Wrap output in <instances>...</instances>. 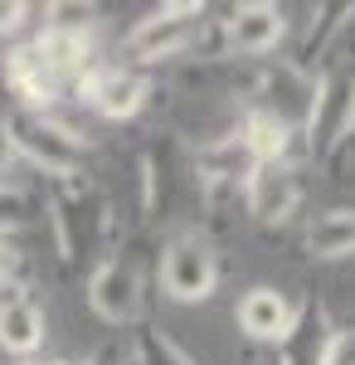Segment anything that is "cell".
I'll list each match as a JSON object with an SVG mask.
<instances>
[{"instance_id":"23","label":"cell","mask_w":355,"mask_h":365,"mask_svg":"<svg viewBox=\"0 0 355 365\" xmlns=\"http://www.w3.org/2000/svg\"><path fill=\"white\" fill-rule=\"evenodd\" d=\"M321 365H355V327H336V336H331Z\"/></svg>"},{"instance_id":"9","label":"cell","mask_w":355,"mask_h":365,"mask_svg":"<svg viewBox=\"0 0 355 365\" xmlns=\"http://www.w3.org/2000/svg\"><path fill=\"white\" fill-rule=\"evenodd\" d=\"M78 98L108 122H127L146 108V78L132 63H93L78 78Z\"/></svg>"},{"instance_id":"13","label":"cell","mask_w":355,"mask_h":365,"mask_svg":"<svg viewBox=\"0 0 355 365\" xmlns=\"http://www.w3.org/2000/svg\"><path fill=\"white\" fill-rule=\"evenodd\" d=\"M331 336H336V322H331L326 302L307 297L297 307V317H292V327H287V336L277 341V361L282 365H321Z\"/></svg>"},{"instance_id":"14","label":"cell","mask_w":355,"mask_h":365,"mask_svg":"<svg viewBox=\"0 0 355 365\" xmlns=\"http://www.w3.org/2000/svg\"><path fill=\"white\" fill-rule=\"evenodd\" d=\"M239 327H244V336L253 341H282L287 336V327H292V317L297 307L287 302V292L282 287H268V282H258V287H248L244 297H239Z\"/></svg>"},{"instance_id":"5","label":"cell","mask_w":355,"mask_h":365,"mask_svg":"<svg viewBox=\"0 0 355 365\" xmlns=\"http://www.w3.org/2000/svg\"><path fill=\"white\" fill-rule=\"evenodd\" d=\"M307 146L317 156H331L341 141L355 132V58L331 63L317 78V98H312V117H307Z\"/></svg>"},{"instance_id":"25","label":"cell","mask_w":355,"mask_h":365,"mask_svg":"<svg viewBox=\"0 0 355 365\" xmlns=\"http://www.w3.org/2000/svg\"><path fill=\"white\" fill-rule=\"evenodd\" d=\"M20 273V249L10 244V239H0V287H10Z\"/></svg>"},{"instance_id":"17","label":"cell","mask_w":355,"mask_h":365,"mask_svg":"<svg viewBox=\"0 0 355 365\" xmlns=\"http://www.w3.org/2000/svg\"><path fill=\"white\" fill-rule=\"evenodd\" d=\"M34 49H39V58L54 68L63 83H78L83 73L93 68V34H68V29L44 25V34L34 39Z\"/></svg>"},{"instance_id":"10","label":"cell","mask_w":355,"mask_h":365,"mask_svg":"<svg viewBox=\"0 0 355 365\" xmlns=\"http://www.w3.org/2000/svg\"><path fill=\"white\" fill-rule=\"evenodd\" d=\"M244 205L263 229H277V225H287V220L297 215L302 180L287 166H253L248 180H244Z\"/></svg>"},{"instance_id":"26","label":"cell","mask_w":355,"mask_h":365,"mask_svg":"<svg viewBox=\"0 0 355 365\" xmlns=\"http://www.w3.org/2000/svg\"><path fill=\"white\" fill-rule=\"evenodd\" d=\"M10 161H15V151H10V141H5V127H0V185H5V175H10Z\"/></svg>"},{"instance_id":"15","label":"cell","mask_w":355,"mask_h":365,"mask_svg":"<svg viewBox=\"0 0 355 365\" xmlns=\"http://www.w3.org/2000/svg\"><path fill=\"white\" fill-rule=\"evenodd\" d=\"M248 170H253V156L244 151L239 137H215L195 151V175H200V185L210 195L215 190H239L248 180Z\"/></svg>"},{"instance_id":"18","label":"cell","mask_w":355,"mask_h":365,"mask_svg":"<svg viewBox=\"0 0 355 365\" xmlns=\"http://www.w3.org/2000/svg\"><path fill=\"white\" fill-rule=\"evenodd\" d=\"M307 253L336 263V258H355V210H326L307 225Z\"/></svg>"},{"instance_id":"22","label":"cell","mask_w":355,"mask_h":365,"mask_svg":"<svg viewBox=\"0 0 355 365\" xmlns=\"http://www.w3.org/2000/svg\"><path fill=\"white\" fill-rule=\"evenodd\" d=\"M49 29H68V34H88L98 20V5H49Z\"/></svg>"},{"instance_id":"2","label":"cell","mask_w":355,"mask_h":365,"mask_svg":"<svg viewBox=\"0 0 355 365\" xmlns=\"http://www.w3.org/2000/svg\"><path fill=\"white\" fill-rule=\"evenodd\" d=\"M108 229L112 210L103 190H93L83 180H63V190H54V239L68 263H93V258L103 263Z\"/></svg>"},{"instance_id":"28","label":"cell","mask_w":355,"mask_h":365,"mask_svg":"<svg viewBox=\"0 0 355 365\" xmlns=\"http://www.w3.org/2000/svg\"><path fill=\"white\" fill-rule=\"evenodd\" d=\"M15 365H39V361H15ZM58 365H63V361H58Z\"/></svg>"},{"instance_id":"11","label":"cell","mask_w":355,"mask_h":365,"mask_svg":"<svg viewBox=\"0 0 355 365\" xmlns=\"http://www.w3.org/2000/svg\"><path fill=\"white\" fill-rule=\"evenodd\" d=\"M5 83L15 88V98H20L25 113H49V108L58 103V93L68 88L54 68L39 58L34 39H29V44H15V49L5 54Z\"/></svg>"},{"instance_id":"21","label":"cell","mask_w":355,"mask_h":365,"mask_svg":"<svg viewBox=\"0 0 355 365\" xmlns=\"http://www.w3.org/2000/svg\"><path fill=\"white\" fill-rule=\"evenodd\" d=\"M29 210H34L29 195L20 190V185H10V180H5V185H0V239H10L15 229H25L29 220H34Z\"/></svg>"},{"instance_id":"27","label":"cell","mask_w":355,"mask_h":365,"mask_svg":"<svg viewBox=\"0 0 355 365\" xmlns=\"http://www.w3.org/2000/svg\"><path fill=\"white\" fill-rule=\"evenodd\" d=\"M88 365H122V356H117V346H103V351H93Z\"/></svg>"},{"instance_id":"16","label":"cell","mask_w":355,"mask_h":365,"mask_svg":"<svg viewBox=\"0 0 355 365\" xmlns=\"http://www.w3.org/2000/svg\"><path fill=\"white\" fill-rule=\"evenodd\" d=\"M292 137H297V127H287L282 117L263 113V108H248L244 127H239V141H244L248 156H253V166H287Z\"/></svg>"},{"instance_id":"3","label":"cell","mask_w":355,"mask_h":365,"mask_svg":"<svg viewBox=\"0 0 355 365\" xmlns=\"http://www.w3.org/2000/svg\"><path fill=\"white\" fill-rule=\"evenodd\" d=\"M205 5L195 0H175V5H161L151 15H141L137 25L127 29L122 49L132 63H161V58H180L200 44V29H205Z\"/></svg>"},{"instance_id":"7","label":"cell","mask_w":355,"mask_h":365,"mask_svg":"<svg viewBox=\"0 0 355 365\" xmlns=\"http://www.w3.org/2000/svg\"><path fill=\"white\" fill-rule=\"evenodd\" d=\"M282 39H287V15L273 0H244L224 20V49H229V58L263 63L268 54H277Z\"/></svg>"},{"instance_id":"6","label":"cell","mask_w":355,"mask_h":365,"mask_svg":"<svg viewBox=\"0 0 355 365\" xmlns=\"http://www.w3.org/2000/svg\"><path fill=\"white\" fill-rule=\"evenodd\" d=\"M88 307L98 312L108 327H127L141 312V268L132 253H108L88 273Z\"/></svg>"},{"instance_id":"8","label":"cell","mask_w":355,"mask_h":365,"mask_svg":"<svg viewBox=\"0 0 355 365\" xmlns=\"http://www.w3.org/2000/svg\"><path fill=\"white\" fill-rule=\"evenodd\" d=\"M312 98H317V78L297 68L292 58H277V63H258V93H253V108L282 117L287 127H307L312 117Z\"/></svg>"},{"instance_id":"24","label":"cell","mask_w":355,"mask_h":365,"mask_svg":"<svg viewBox=\"0 0 355 365\" xmlns=\"http://www.w3.org/2000/svg\"><path fill=\"white\" fill-rule=\"evenodd\" d=\"M29 20V5L25 0H0V34H20Z\"/></svg>"},{"instance_id":"4","label":"cell","mask_w":355,"mask_h":365,"mask_svg":"<svg viewBox=\"0 0 355 365\" xmlns=\"http://www.w3.org/2000/svg\"><path fill=\"white\" fill-rule=\"evenodd\" d=\"M161 287L170 302H210L219 287V253L200 229L170 234L161 249Z\"/></svg>"},{"instance_id":"12","label":"cell","mask_w":355,"mask_h":365,"mask_svg":"<svg viewBox=\"0 0 355 365\" xmlns=\"http://www.w3.org/2000/svg\"><path fill=\"white\" fill-rule=\"evenodd\" d=\"M44 346V312L34 307L25 287H0V351L15 356V361H29L34 351Z\"/></svg>"},{"instance_id":"19","label":"cell","mask_w":355,"mask_h":365,"mask_svg":"<svg viewBox=\"0 0 355 365\" xmlns=\"http://www.w3.org/2000/svg\"><path fill=\"white\" fill-rule=\"evenodd\" d=\"M351 20H355V5H351V0H346V5H317V20H312L307 39H302V54L292 58V63H297V68H307L312 58L331 54V44L351 29Z\"/></svg>"},{"instance_id":"1","label":"cell","mask_w":355,"mask_h":365,"mask_svg":"<svg viewBox=\"0 0 355 365\" xmlns=\"http://www.w3.org/2000/svg\"><path fill=\"white\" fill-rule=\"evenodd\" d=\"M0 127H5L10 151H15L20 161H29L34 170H44V175H54V180H73V175H78L88 137H78L68 122H58V117H49V113H25V108H15Z\"/></svg>"},{"instance_id":"20","label":"cell","mask_w":355,"mask_h":365,"mask_svg":"<svg viewBox=\"0 0 355 365\" xmlns=\"http://www.w3.org/2000/svg\"><path fill=\"white\" fill-rule=\"evenodd\" d=\"M132 356H137V365H195L190 351H180L175 341L165 336L161 327H137V336H132Z\"/></svg>"}]
</instances>
